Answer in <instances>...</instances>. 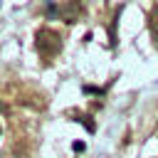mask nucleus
<instances>
[{"mask_svg":"<svg viewBox=\"0 0 158 158\" xmlns=\"http://www.w3.org/2000/svg\"><path fill=\"white\" fill-rule=\"evenodd\" d=\"M37 49H40V54H44V57H54V54H59V49H62V40H59V35L54 32V30H40L37 32Z\"/></svg>","mask_w":158,"mask_h":158,"instance_id":"f257e3e1","label":"nucleus"},{"mask_svg":"<svg viewBox=\"0 0 158 158\" xmlns=\"http://www.w3.org/2000/svg\"><path fill=\"white\" fill-rule=\"evenodd\" d=\"M79 12H81V7H79L77 2H72V5H64V7H62V15H64V22H77V17H79Z\"/></svg>","mask_w":158,"mask_h":158,"instance_id":"f03ea898","label":"nucleus"},{"mask_svg":"<svg viewBox=\"0 0 158 158\" xmlns=\"http://www.w3.org/2000/svg\"><path fill=\"white\" fill-rule=\"evenodd\" d=\"M148 27H151L153 37H158V5H153V10H151V17H148Z\"/></svg>","mask_w":158,"mask_h":158,"instance_id":"7ed1b4c3","label":"nucleus"},{"mask_svg":"<svg viewBox=\"0 0 158 158\" xmlns=\"http://www.w3.org/2000/svg\"><path fill=\"white\" fill-rule=\"evenodd\" d=\"M0 109H2V106H0Z\"/></svg>","mask_w":158,"mask_h":158,"instance_id":"20e7f679","label":"nucleus"}]
</instances>
